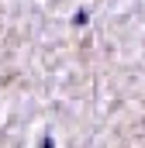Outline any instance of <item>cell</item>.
I'll return each instance as SVG.
<instances>
[{
	"mask_svg": "<svg viewBox=\"0 0 145 148\" xmlns=\"http://www.w3.org/2000/svg\"><path fill=\"white\" fill-rule=\"evenodd\" d=\"M41 148H55V141H52V138H45V141H41Z\"/></svg>",
	"mask_w": 145,
	"mask_h": 148,
	"instance_id": "1",
	"label": "cell"
}]
</instances>
